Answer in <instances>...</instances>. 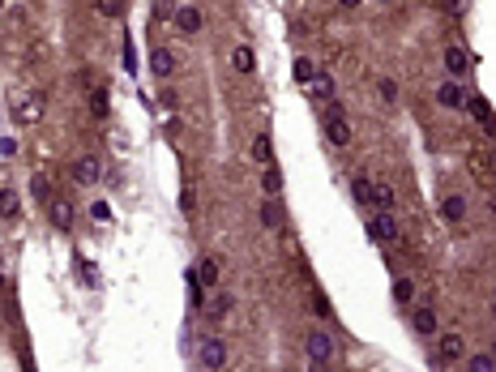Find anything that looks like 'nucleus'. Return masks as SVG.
<instances>
[{"mask_svg": "<svg viewBox=\"0 0 496 372\" xmlns=\"http://www.w3.org/2000/svg\"><path fill=\"white\" fill-rule=\"evenodd\" d=\"M304 346H308V372H330V364H334V338L326 330H312Z\"/></svg>", "mask_w": 496, "mask_h": 372, "instance_id": "f257e3e1", "label": "nucleus"}, {"mask_svg": "<svg viewBox=\"0 0 496 372\" xmlns=\"http://www.w3.org/2000/svg\"><path fill=\"white\" fill-rule=\"evenodd\" d=\"M321 124H326V137H330V145H351V124H346V112H342V103H330L326 107V116H321Z\"/></svg>", "mask_w": 496, "mask_h": 372, "instance_id": "f03ea898", "label": "nucleus"}, {"mask_svg": "<svg viewBox=\"0 0 496 372\" xmlns=\"http://www.w3.org/2000/svg\"><path fill=\"white\" fill-rule=\"evenodd\" d=\"M368 236L377 240V244H402V248H407V240H402V231H398V222H393V214H372V218H368Z\"/></svg>", "mask_w": 496, "mask_h": 372, "instance_id": "7ed1b4c3", "label": "nucleus"}, {"mask_svg": "<svg viewBox=\"0 0 496 372\" xmlns=\"http://www.w3.org/2000/svg\"><path fill=\"white\" fill-rule=\"evenodd\" d=\"M445 69H450V78H454V82L466 78L470 56H466V47H462V43H445Z\"/></svg>", "mask_w": 496, "mask_h": 372, "instance_id": "20e7f679", "label": "nucleus"}, {"mask_svg": "<svg viewBox=\"0 0 496 372\" xmlns=\"http://www.w3.org/2000/svg\"><path fill=\"white\" fill-rule=\"evenodd\" d=\"M466 355V342H462V334H436V360L441 364H450V360H462Z\"/></svg>", "mask_w": 496, "mask_h": 372, "instance_id": "39448f33", "label": "nucleus"}, {"mask_svg": "<svg viewBox=\"0 0 496 372\" xmlns=\"http://www.w3.org/2000/svg\"><path fill=\"white\" fill-rule=\"evenodd\" d=\"M436 103L441 107H450V112H458V107H466V90H462V82H441V90H436Z\"/></svg>", "mask_w": 496, "mask_h": 372, "instance_id": "423d86ee", "label": "nucleus"}, {"mask_svg": "<svg viewBox=\"0 0 496 372\" xmlns=\"http://www.w3.org/2000/svg\"><path fill=\"white\" fill-rule=\"evenodd\" d=\"M466 107H470V116H475V124H479L484 133H496V116H492V107H488V98L470 94V98H466Z\"/></svg>", "mask_w": 496, "mask_h": 372, "instance_id": "0eeeda50", "label": "nucleus"}, {"mask_svg": "<svg viewBox=\"0 0 496 372\" xmlns=\"http://www.w3.org/2000/svg\"><path fill=\"white\" fill-rule=\"evenodd\" d=\"M73 176H78L82 184H98V176H103V163H98V154H86L73 163Z\"/></svg>", "mask_w": 496, "mask_h": 372, "instance_id": "6e6552de", "label": "nucleus"}, {"mask_svg": "<svg viewBox=\"0 0 496 372\" xmlns=\"http://www.w3.org/2000/svg\"><path fill=\"white\" fill-rule=\"evenodd\" d=\"M150 73L154 78H171V73H176V52H171V47H154L150 52Z\"/></svg>", "mask_w": 496, "mask_h": 372, "instance_id": "1a4fd4ad", "label": "nucleus"}, {"mask_svg": "<svg viewBox=\"0 0 496 372\" xmlns=\"http://www.w3.org/2000/svg\"><path fill=\"white\" fill-rule=\"evenodd\" d=\"M202 21H206V13L197 9V5H180V9H176V26H180L184 35H197V30H202Z\"/></svg>", "mask_w": 496, "mask_h": 372, "instance_id": "9d476101", "label": "nucleus"}, {"mask_svg": "<svg viewBox=\"0 0 496 372\" xmlns=\"http://www.w3.org/2000/svg\"><path fill=\"white\" fill-rule=\"evenodd\" d=\"M248 154H253V163H261V167H274V141H269L265 129L253 137V150H248Z\"/></svg>", "mask_w": 496, "mask_h": 372, "instance_id": "9b49d317", "label": "nucleus"}, {"mask_svg": "<svg viewBox=\"0 0 496 372\" xmlns=\"http://www.w3.org/2000/svg\"><path fill=\"white\" fill-rule=\"evenodd\" d=\"M411 326H415V334H419V338H432V334H436V312H432L428 304H419V308H415V317H411Z\"/></svg>", "mask_w": 496, "mask_h": 372, "instance_id": "f8f14e48", "label": "nucleus"}, {"mask_svg": "<svg viewBox=\"0 0 496 372\" xmlns=\"http://www.w3.org/2000/svg\"><path fill=\"white\" fill-rule=\"evenodd\" d=\"M202 364L206 368H222V364H227V346H222L218 338H206L202 342Z\"/></svg>", "mask_w": 496, "mask_h": 372, "instance_id": "ddd939ff", "label": "nucleus"}, {"mask_svg": "<svg viewBox=\"0 0 496 372\" xmlns=\"http://www.w3.org/2000/svg\"><path fill=\"white\" fill-rule=\"evenodd\" d=\"M308 94L317 98V103H334V78H330V73H317V78H312V86H308Z\"/></svg>", "mask_w": 496, "mask_h": 372, "instance_id": "4468645a", "label": "nucleus"}, {"mask_svg": "<svg viewBox=\"0 0 496 372\" xmlns=\"http://www.w3.org/2000/svg\"><path fill=\"white\" fill-rule=\"evenodd\" d=\"M43 116V103H39V98L35 94H17V120L21 124H35Z\"/></svg>", "mask_w": 496, "mask_h": 372, "instance_id": "2eb2a0df", "label": "nucleus"}, {"mask_svg": "<svg viewBox=\"0 0 496 372\" xmlns=\"http://www.w3.org/2000/svg\"><path fill=\"white\" fill-rule=\"evenodd\" d=\"M372 210L377 214H389L393 210V188L385 180H372Z\"/></svg>", "mask_w": 496, "mask_h": 372, "instance_id": "dca6fc26", "label": "nucleus"}, {"mask_svg": "<svg viewBox=\"0 0 496 372\" xmlns=\"http://www.w3.org/2000/svg\"><path fill=\"white\" fill-rule=\"evenodd\" d=\"M441 214H445V222H462V218H466V197H462V193H450V197L441 202Z\"/></svg>", "mask_w": 496, "mask_h": 372, "instance_id": "f3484780", "label": "nucleus"}, {"mask_svg": "<svg viewBox=\"0 0 496 372\" xmlns=\"http://www.w3.org/2000/svg\"><path fill=\"white\" fill-rule=\"evenodd\" d=\"M231 64H236L240 73H253V69H257V52H253L248 43H236V47H231Z\"/></svg>", "mask_w": 496, "mask_h": 372, "instance_id": "a211bd4d", "label": "nucleus"}, {"mask_svg": "<svg viewBox=\"0 0 496 372\" xmlns=\"http://www.w3.org/2000/svg\"><path fill=\"white\" fill-rule=\"evenodd\" d=\"M47 214H52V222H56L60 231H64V227H73V206L64 202V197H56V202L47 206Z\"/></svg>", "mask_w": 496, "mask_h": 372, "instance_id": "6ab92c4d", "label": "nucleus"}, {"mask_svg": "<svg viewBox=\"0 0 496 372\" xmlns=\"http://www.w3.org/2000/svg\"><path fill=\"white\" fill-rule=\"evenodd\" d=\"M261 188H265V197H269V202H278V193H283V171H278V167H265Z\"/></svg>", "mask_w": 496, "mask_h": 372, "instance_id": "aec40b11", "label": "nucleus"}, {"mask_svg": "<svg viewBox=\"0 0 496 372\" xmlns=\"http://www.w3.org/2000/svg\"><path fill=\"white\" fill-rule=\"evenodd\" d=\"M393 300H398L402 308H411V304H415V283L398 274V278H393Z\"/></svg>", "mask_w": 496, "mask_h": 372, "instance_id": "412c9836", "label": "nucleus"}, {"mask_svg": "<svg viewBox=\"0 0 496 372\" xmlns=\"http://www.w3.org/2000/svg\"><path fill=\"white\" fill-rule=\"evenodd\" d=\"M218 261L214 257H202V265H197V278H202V287H218Z\"/></svg>", "mask_w": 496, "mask_h": 372, "instance_id": "4be33fe9", "label": "nucleus"}, {"mask_svg": "<svg viewBox=\"0 0 496 372\" xmlns=\"http://www.w3.org/2000/svg\"><path fill=\"white\" fill-rule=\"evenodd\" d=\"M30 197H35L39 206H43V202L52 206V202H56V197H52V180H47V176H35V180H30Z\"/></svg>", "mask_w": 496, "mask_h": 372, "instance_id": "5701e85b", "label": "nucleus"}, {"mask_svg": "<svg viewBox=\"0 0 496 372\" xmlns=\"http://www.w3.org/2000/svg\"><path fill=\"white\" fill-rule=\"evenodd\" d=\"M261 222H265V227H283V206L265 197V202H261Z\"/></svg>", "mask_w": 496, "mask_h": 372, "instance_id": "b1692460", "label": "nucleus"}, {"mask_svg": "<svg viewBox=\"0 0 496 372\" xmlns=\"http://www.w3.org/2000/svg\"><path fill=\"white\" fill-rule=\"evenodd\" d=\"M351 197H355L360 206H372V180H368V176H355V180H351Z\"/></svg>", "mask_w": 496, "mask_h": 372, "instance_id": "393cba45", "label": "nucleus"}, {"mask_svg": "<svg viewBox=\"0 0 496 372\" xmlns=\"http://www.w3.org/2000/svg\"><path fill=\"white\" fill-rule=\"evenodd\" d=\"M312 78H317V64H312L308 56H295V82H304V86H312Z\"/></svg>", "mask_w": 496, "mask_h": 372, "instance_id": "a878e982", "label": "nucleus"}, {"mask_svg": "<svg viewBox=\"0 0 496 372\" xmlns=\"http://www.w3.org/2000/svg\"><path fill=\"white\" fill-rule=\"evenodd\" d=\"M17 193L13 188H0V218H17Z\"/></svg>", "mask_w": 496, "mask_h": 372, "instance_id": "bb28decb", "label": "nucleus"}, {"mask_svg": "<svg viewBox=\"0 0 496 372\" xmlns=\"http://www.w3.org/2000/svg\"><path fill=\"white\" fill-rule=\"evenodd\" d=\"M188 300H193V308H202V300H206V287L197 278V269H188Z\"/></svg>", "mask_w": 496, "mask_h": 372, "instance_id": "cd10ccee", "label": "nucleus"}, {"mask_svg": "<svg viewBox=\"0 0 496 372\" xmlns=\"http://www.w3.org/2000/svg\"><path fill=\"white\" fill-rule=\"evenodd\" d=\"M90 112H94V120H107V94L103 90H90Z\"/></svg>", "mask_w": 496, "mask_h": 372, "instance_id": "c85d7f7f", "label": "nucleus"}, {"mask_svg": "<svg viewBox=\"0 0 496 372\" xmlns=\"http://www.w3.org/2000/svg\"><path fill=\"white\" fill-rule=\"evenodd\" d=\"M377 94L385 98V103H393V98H398V82H393V78H381V82H377Z\"/></svg>", "mask_w": 496, "mask_h": 372, "instance_id": "c756f323", "label": "nucleus"}, {"mask_svg": "<svg viewBox=\"0 0 496 372\" xmlns=\"http://www.w3.org/2000/svg\"><path fill=\"white\" fill-rule=\"evenodd\" d=\"M470 171H475L479 180H488V159H484V150H470Z\"/></svg>", "mask_w": 496, "mask_h": 372, "instance_id": "7c9ffc66", "label": "nucleus"}, {"mask_svg": "<svg viewBox=\"0 0 496 372\" xmlns=\"http://www.w3.org/2000/svg\"><path fill=\"white\" fill-rule=\"evenodd\" d=\"M90 214H94L98 222H107V218H112V206H107V202H94V206H90Z\"/></svg>", "mask_w": 496, "mask_h": 372, "instance_id": "2f4dec72", "label": "nucleus"}, {"mask_svg": "<svg viewBox=\"0 0 496 372\" xmlns=\"http://www.w3.org/2000/svg\"><path fill=\"white\" fill-rule=\"evenodd\" d=\"M496 364L488 360V355H475V360H470V372H492Z\"/></svg>", "mask_w": 496, "mask_h": 372, "instance_id": "473e14b6", "label": "nucleus"}, {"mask_svg": "<svg viewBox=\"0 0 496 372\" xmlns=\"http://www.w3.org/2000/svg\"><path fill=\"white\" fill-rule=\"evenodd\" d=\"M94 13H103V17H120L124 5H94Z\"/></svg>", "mask_w": 496, "mask_h": 372, "instance_id": "72a5a7b5", "label": "nucleus"}, {"mask_svg": "<svg viewBox=\"0 0 496 372\" xmlns=\"http://www.w3.org/2000/svg\"><path fill=\"white\" fill-rule=\"evenodd\" d=\"M312 308H317V312H326V317H330V300H326V295H321V291H312Z\"/></svg>", "mask_w": 496, "mask_h": 372, "instance_id": "f704fd0d", "label": "nucleus"}, {"mask_svg": "<svg viewBox=\"0 0 496 372\" xmlns=\"http://www.w3.org/2000/svg\"><path fill=\"white\" fill-rule=\"evenodd\" d=\"M0 154H5V159H9V154H17V141H13V137H5V141H0Z\"/></svg>", "mask_w": 496, "mask_h": 372, "instance_id": "c9c22d12", "label": "nucleus"}, {"mask_svg": "<svg viewBox=\"0 0 496 372\" xmlns=\"http://www.w3.org/2000/svg\"><path fill=\"white\" fill-rule=\"evenodd\" d=\"M484 159H488V176H496V145H492V150H484Z\"/></svg>", "mask_w": 496, "mask_h": 372, "instance_id": "e433bc0d", "label": "nucleus"}]
</instances>
